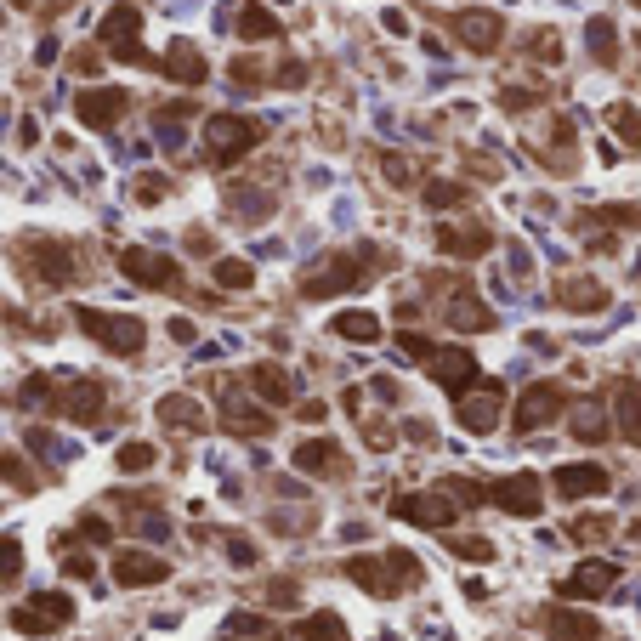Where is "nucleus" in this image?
Listing matches in <instances>:
<instances>
[{
    "label": "nucleus",
    "mask_w": 641,
    "mask_h": 641,
    "mask_svg": "<svg viewBox=\"0 0 641 641\" xmlns=\"http://www.w3.org/2000/svg\"><path fill=\"white\" fill-rule=\"evenodd\" d=\"M159 420H165V426H182V432H205V409L193 398H182V392L159 398Z\"/></svg>",
    "instance_id": "cd10ccee"
},
{
    "label": "nucleus",
    "mask_w": 641,
    "mask_h": 641,
    "mask_svg": "<svg viewBox=\"0 0 641 641\" xmlns=\"http://www.w3.org/2000/svg\"><path fill=\"white\" fill-rule=\"evenodd\" d=\"M125 108H131V97H125V91H114V86L80 91V97H74V120L86 125V131H114V125L125 120Z\"/></svg>",
    "instance_id": "0eeeda50"
},
{
    "label": "nucleus",
    "mask_w": 641,
    "mask_h": 641,
    "mask_svg": "<svg viewBox=\"0 0 641 641\" xmlns=\"http://www.w3.org/2000/svg\"><path fill=\"white\" fill-rule=\"evenodd\" d=\"M545 630H551V641H596L602 636L590 613H568V607H551V613H545Z\"/></svg>",
    "instance_id": "b1692460"
},
{
    "label": "nucleus",
    "mask_w": 641,
    "mask_h": 641,
    "mask_svg": "<svg viewBox=\"0 0 641 641\" xmlns=\"http://www.w3.org/2000/svg\"><path fill=\"white\" fill-rule=\"evenodd\" d=\"M97 57H103V46H80V52H74V63H69V69H74V74H97V69H103Z\"/></svg>",
    "instance_id": "8fccbe9b"
},
{
    "label": "nucleus",
    "mask_w": 641,
    "mask_h": 641,
    "mask_svg": "<svg viewBox=\"0 0 641 641\" xmlns=\"http://www.w3.org/2000/svg\"><path fill=\"white\" fill-rule=\"evenodd\" d=\"M607 125H613V131L630 142V148H641V114H636L630 103H613V108H607Z\"/></svg>",
    "instance_id": "c9c22d12"
},
{
    "label": "nucleus",
    "mask_w": 641,
    "mask_h": 641,
    "mask_svg": "<svg viewBox=\"0 0 641 641\" xmlns=\"http://www.w3.org/2000/svg\"><path fill=\"white\" fill-rule=\"evenodd\" d=\"M573 437H579V443H602V437H607L602 403H579V409H573Z\"/></svg>",
    "instance_id": "473e14b6"
},
{
    "label": "nucleus",
    "mask_w": 641,
    "mask_h": 641,
    "mask_svg": "<svg viewBox=\"0 0 641 641\" xmlns=\"http://www.w3.org/2000/svg\"><path fill=\"white\" fill-rule=\"evenodd\" d=\"M114 579H120L125 590H137V585H159V579H171V562L154 551H125L120 562H114Z\"/></svg>",
    "instance_id": "6ab92c4d"
},
{
    "label": "nucleus",
    "mask_w": 641,
    "mask_h": 641,
    "mask_svg": "<svg viewBox=\"0 0 641 641\" xmlns=\"http://www.w3.org/2000/svg\"><path fill=\"white\" fill-rule=\"evenodd\" d=\"M0 477H6V483L18 488V494H35V488H40L35 466H29L23 454H0Z\"/></svg>",
    "instance_id": "f704fd0d"
},
{
    "label": "nucleus",
    "mask_w": 641,
    "mask_h": 641,
    "mask_svg": "<svg viewBox=\"0 0 641 641\" xmlns=\"http://www.w3.org/2000/svg\"><path fill=\"white\" fill-rule=\"evenodd\" d=\"M556 301H562V307H573V312H602L607 307V290L596 284V278H568V284L556 290Z\"/></svg>",
    "instance_id": "bb28decb"
},
{
    "label": "nucleus",
    "mask_w": 641,
    "mask_h": 641,
    "mask_svg": "<svg viewBox=\"0 0 641 641\" xmlns=\"http://www.w3.org/2000/svg\"><path fill=\"white\" fill-rule=\"evenodd\" d=\"M449 324H454V330H488V324H494V312L471 295V284H460V295L449 301Z\"/></svg>",
    "instance_id": "a878e982"
},
{
    "label": "nucleus",
    "mask_w": 641,
    "mask_h": 641,
    "mask_svg": "<svg viewBox=\"0 0 641 641\" xmlns=\"http://www.w3.org/2000/svg\"><path fill=\"white\" fill-rule=\"evenodd\" d=\"M227 432H239V437H261L267 432V426H273V420L261 415V409H250V403H239V409H233V403H227Z\"/></svg>",
    "instance_id": "72a5a7b5"
},
{
    "label": "nucleus",
    "mask_w": 641,
    "mask_h": 641,
    "mask_svg": "<svg viewBox=\"0 0 641 641\" xmlns=\"http://www.w3.org/2000/svg\"><path fill=\"white\" fill-rule=\"evenodd\" d=\"M97 40H103V52L114 57V63H137V69H142V63H154V57L142 52V6H131V0L108 6Z\"/></svg>",
    "instance_id": "f03ea898"
},
{
    "label": "nucleus",
    "mask_w": 641,
    "mask_h": 641,
    "mask_svg": "<svg viewBox=\"0 0 641 641\" xmlns=\"http://www.w3.org/2000/svg\"><path fill=\"white\" fill-rule=\"evenodd\" d=\"M539 494H545V488H539L534 471H511L505 483L488 488V500L500 505V511H511V517H539Z\"/></svg>",
    "instance_id": "f8f14e48"
},
{
    "label": "nucleus",
    "mask_w": 641,
    "mask_h": 641,
    "mask_svg": "<svg viewBox=\"0 0 641 641\" xmlns=\"http://www.w3.org/2000/svg\"><path fill=\"white\" fill-rule=\"evenodd\" d=\"M619 585V568L613 562H579V568L562 579V596H579V602H596L607 590Z\"/></svg>",
    "instance_id": "f3484780"
},
{
    "label": "nucleus",
    "mask_w": 641,
    "mask_h": 641,
    "mask_svg": "<svg viewBox=\"0 0 641 641\" xmlns=\"http://www.w3.org/2000/svg\"><path fill=\"white\" fill-rule=\"evenodd\" d=\"M23 573V545L12 534H0V579H18Z\"/></svg>",
    "instance_id": "79ce46f5"
},
{
    "label": "nucleus",
    "mask_w": 641,
    "mask_h": 641,
    "mask_svg": "<svg viewBox=\"0 0 641 641\" xmlns=\"http://www.w3.org/2000/svg\"><path fill=\"white\" fill-rule=\"evenodd\" d=\"M562 403H568V398H562V386L534 381V386H528V392L517 398V415H511V426H517V432H539L545 420L562 415Z\"/></svg>",
    "instance_id": "9d476101"
},
{
    "label": "nucleus",
    "mask_w": 641,
    "mask_h": 641,
    "mask_svg": "<svg viewBox=\"0 0 641 641\" xmlns=\"http://www.w3.org/2000/svg\"><path fill=\"white\" fill-rule=\"evenodd\" d=\"M426 205H432V210H454V205H466V188H460V182H443V176H437V182H426Z\"/></svg>",
    "instance_id": "4c0bfd02"
},
{
    "label": "nucleus",
    "mask_w": 641,
    "mask_h": 641,
    "mask_svg": "<svg viewBox=\"0 0 641 641\" xmlns=\"http://www.w3.org/2000/svg\"><path fill=\"white\" fill-rule=\"evenodd\" d=\"M381 23H386V35H409V18H403V12H381Z\"/></svg>",
    "instance_id": "6e6d98bb"
},
{
    "label": "nucleus",
    "mask_w": 641,
    "mask_h": 641,
    "mask_svg": "<svg viewBox=\"0 0 641 641\" xmlns=\"http://www.w3.org/2000/svg\"><path fill=\"white\" fill-rule=\"evenodd\" d=\"M165 74H171L176 86H205V80H210V63H205L199 52H193L188 40H176L171 57H165Z\"/></svg>",
    "instance_id": "5701e85b"
},
{
    "label": "nucleus",
    "mask_w": 641,
    "mask_h": 641,
    "mask_svg": "<svg viewBox=\"0 0 641 641\" xmlns=\"http://www.w3.org/2000/svg\"><path fill=\"white\" fill-rule=\"evenodd\" d=\"M74 318H80V330H86L91 341H97V347L120 352V358L142 352V341H148V330H142V318H131V312H97V307H80Z\"/></svg>",
    "instance_id": "7ed1b4c3"
},
{
    "label": "nucleus",
    "mask_w": 641,
    "mask_h": 641,
    "mask_svg": "<svg viewBox=\"0 0 641 641\" xmlns=\"http://www.w3.org/2000/svg\"><path fill=\"white\" fill-rule=\"evenodd\" d=\"M261 80H267V69H261V57H239V63H233V86L256 91Z\"/></svg>",
    "instance_id": "37998d69"
},
{
    "label": "nucleus",
    "mask_w": 641,
    "mask_h": 641,
    "mask_svg": "<svg viewBox=\"0 0 641 641\" xmlns=\"http://www.w3.org/2000/svg\"><path fill=\"white\" fill-rule=\"evenodd\" d=\"M636 6H641V0H636Z\"/></svg>",
    "instance_id": "4d7b16f0"
},
{
    "label": "nucleus",
    "mask_w": 641,
    "mask_h": 641,
    "mask_svg": "<svg viewBox=\"0 0 641 641\" xmlns=\"http://www.w3.org/2000/svg\"><path fill=\"white\" fill-rule=\"evenodd\" d=\"M227 636H250V641H278V630L267 619H256V613H233V624H227Z\"/></svg>",
    "instance_id": "58836bf2"
},
{
    "label": "nucleus",
    "mask_w": 641,
    "mask_h": 641,
    "mask_svg": "<svg viewBox=\"0 0 641 641\" xmlns=\"http://www.w3.org/2000/svg\"><path fill=\"white\" fill-rule=\"evenodd\" d=\"M12 624H18L23 636H46V630H63V624H74V602L63 596V590H35L29 602L12 613Z\"/></svg>",
    "instance_id": "423d86ee"
},
{
    "label": "nucleus",
    "mask_w": 641,
    "mask_h": 641,
    "mask_svg": "<svg viewBox=\"0 0 641 641\" xmlns=\"http://www.w3.org/2000/svg\"><path fill=\"white\" fill-rule=\"evenodd\" d=\"M381 171H386V182H398V188H409V159L386 154V159H381Z\"/></svg>",
    "instance_id": "3c124183"
},
{
    "label": "nucleus",
    "mask_w": 641,
    "mask_h": 641,
    "mask_svg": "<svg viewBox=\"0 0 641 641\" xmlns=\"http://www.w3.org/2000/svg\"><path fill=\"white\" fill-rule=\"evenodd\" d=\"M613 415H619V437L641 449V386L636 381L613 386Z\"/></svg>",
    "instance_id": "4be33fe9"
},
{
    "label": "nucleus",
    "mask_w": 641,
    "mask_h": 641,
    "mask_svg": "<svg viewBox=\"0 0 641 641\" xmlns=\"http://www.w3.org/2000/svg\"><path fill=\"white\" fill-rule=\"evenodd\" d=\"M454 35H460V46L466 52H494L505 35V18L500 12H483V6H471V12H460L454 18Z\"/></svg>",
    "instance_id": "ddd939ff"
},
{
    "label": "nucleus",
    "mask_w": 641,
    "mask_h": 641,
    "mask_svg": "<svg viewBox=\"0 0 641 641\" xmlns=\"http://www.w3.org/2000/svg\"><path fill=\"white\" fill-rule=\"evenodd\" d=\"M80 534H86V539H97V545H108V539H114V528H108L103 517H86V522H80Z\"/></svg>",
    "instance_id": "864d4df0"
},
{
    "label": "nucleus",
    "mask_w": 641,
    "mask_h": 641,
    "mask_svg": "<svg viewBox=\"0 0 641 641\" xmlns=\"http://www.w3.org/2000/svg\"><path fill=\"white\" fill-rule=\"evenodd\" d=\"M120 267H125V278H131V284H142V290H176V284H182L176 261L159 256V250H125Z\"/></svg>",
    "instance_id": "1a4fd4ad"
},
{
    "label": "nucleus",
    "mask_w": 641,
    "mask_h": 641,
    "mask_svg": "<svg viewBox=\"0 0 641 641\" xmlns=\"http://www.w3.org/2000/svg\"><path fill=\"white\" fill-rule=\"evenodd\" d=\"M500 403H505L500 386L477 381V392H460V398H454V415H460L466 432H494V426H500Z\"/></svg>",
    "instance_id": "6e6552de"
},
{
    "label": "nucleus",
    "mask_w": 641,
    "mask_h": 641,
    "mask_svg": "<svg viewBox=\"0 0 641 641\" xmlns=\"http://www.w3.org/2000/svg\"><path fill=\"white\" fill-rule=\"evenodd\" d=\"M295 641H347V624L335 613H312V619L295 624Z\"/></svg>",
    "instance_id": "2f4dec72"
},
{
    "label": "nucleus",
    "mask_w": 641,
    "mask_h": 641,
    "mask_svg": "<svg viewBox=\"0 0 641 641\" xmlns=\"http://www.w3.org/2000/svg\"><path fill=\"white\" fill-rule=\"evenodd\" d=\"M551 483H556V494H562V500H590V494H607V483H613V477H607L596 460H579V466H562Z\"/></svg>",
    "instance_id": "dca6fc26"
},
{
    "label": "nucleus",
    "mask_w": 641,
    "mask_h": 641,
    "mask_svg": "<svg viewBox=\"0 0 641 641\" xmlns=\"http://www.w3.org/2000/svg\"><path fill=\"white\" fill-rule=\"evenodd\" d=\"M330 330L341 335V341H381V318H375V312H341Z\"/></svg>",
    "instance_id": "7c9ffc66"
},
{
    "label": "nucleus",
    "mask_w": 641,
    "mask_h": 641,
    "mask_svg": "<svg viewBox=\"0 0 641 641\" xmlns=\"http://www.w3.org/2000/svg\"><path fill=\"white\" fill-rule=\"evenodd\" d=\"M392 517L420 522V528H449V522H454V500H449V494H403V500H392Z\"/></svg>",
    "instance_id": "4468645a"
},
{
    "label": "nucleus",
    "mask_w": 641,
    "mask_h": 641,
    "mask_svg": "<svg viewBox=\"0 0 641 641\" xmlns=\"http://www.w3.org/2000/svg\"><path fill=\"white\" fill-rule=\"evenodd\" d=\"M528 52H534L539 63H562V40H556V29H534V40H528Z\"/></svg>",
    "instance_id": "a19ab883"
},
{
    "label": "nucleus",
    "mask_w": 641,
    "mask_h": 641,
    "mask_svg": "<svg viewBox=\"0 0 641 641\" xmlns=\"http://www.w3.org/2000/svg\"><path fill=\"white\" fill-rule=\"evenodd\" d=\"M165 193H171V182H165V176H137V199H142V205H159Z\"/></svg>",
    "instance_id": "a18cd8bd"
},
{
    "label": "nucleus",
    "mask_w": 641,
    "mask_h": 641,
    "mask_svg": "<svg viewBox=\"0 0 641 641\" xmlns=\"http://www.w3.org/2000/svg\"><path fill=\"white\" fill-rule=\"evenodd\" d=\"M347 579L352 585L375 590V596H398L420 579V562L409 551H386V556H347Z\"/></svg>",
    "instance_id": "f257e3e1"
},
{
    "label": "nucleus",
    "mask_w": 641,
    "mask_h": 641,
    "mask_svg": "<svg viewBox=\"0 0 641 641\" xmlns=\"http://www.w3.org/2000/svg\"><path fill=\"white\" fill-rule=\"evenodd\" d=\"M52 409L57 415H69V420H80V426H97V415H103V386L74 381L69 392H52Z\"/></svg>",
    "instance_id": "a211bd4d"
},
{
    "label": "nucleus",
    "mask_w": 641,
    "mask_h": 641,
    "mask_svg": "<svg viewBox=\"0 0 641 641\" xmlns=\"http://www.w3.org/2000/svg\"><path fill=\"white\" fill-rule=\"evenodd\" d=\"M500 103H505V114H528V108H539V91L511 86V91H500Z\"/></svg>",
    "instance_id": "c03bdc74"
},
{
    "label": "nucleus",
    "mask_w": 641,
    "mask_h": 641,
    "mask_svg": "<svg viewBox=\"0 0 641 641\" xmlns=\"http://www.w3.org/2000/svg\"><path fill=\"white\" fill-rule=\"evenodd\" d=\"M426 369H432V381H437V386H449L454 398L477 386V358H471V352H460V347H432Z\"/></svg>",
    "instance_id": "9b49d317"
},
{
    "label": "nucleus",
    "mask_w": 641,
    "mask_h": 641,
    "mask_svg": "<svg viewBox=\"0 0 641 641\" xmlns=\"http://www.w3.org/2000/svg\"><path fill=\"white\" fill-rule=\"evenodd\" d=\"M29 267H35L40 284H52V290H63L74 278V256H69V244H52V239H35L29 244Z\"/></svg>",
    "instance_id": "2eb2a0df"
},
{
    "label": "nucleus",
    "mask_w": 641,
    "mask_h": 641,
    "mask_svg": "<svg viewBox=\"0 0 641 641\" xmlns=\"http://www.w3.org/2000/svg\"><path fill=\"white\" fill-rule=\"evenodd\" d=\"M63 573H69V579H91V573H97V562H91V556H69V562H63Z\"/></svg>",
    "instance_id": "5fc2aeb1"
},
{
    "label": "nucleus",
    "mask_w": 641,
    "mask_h": 641,
    "mask_svg": "<svg viewBox=\"0 0 641 641\" xmlns=\"http://www.w3.org/2000/svg\"><path fill=\"white\" fill-rule=\"evenodd\" d=\"M295 466L307 471V477H347V454L335 449L330 437H307L295 449Z\"/></svg>",
    "instance_id": "aec40b11"
},
{
    "label": "nucleus",
    "mask_w": 641,
    "mask_h": 641,
    "mask_svg": "<svg viewBox=\"0 0 641 641\" xmlns=\"http://www.w3.org/2000/svg\"><path fill=\"white\" fill-rule=\"evenodd\" d=\"M364 278V256H352V250H335V256H324L318 267H312L307 278H301V295H312V301H324V295H341L352 290Z\"/></svg>",
    "instance_id": "20e7f679"
},
{
    "label": "nucleus",
    "mask_w": 641,
    "mask_h": 641,
    "mask_svg": "<svg viewBox=\"0 0 641 641\" xmlns=\"http://www.w3.org/2000/svg\"><path fill=\"white\" fill-rule=\"evenodd\" d=\"M488 244H494V233L488 227H437V250L443 256H466V261H477V256H488Z\"/></svg>",
    "instance_id": "412c9836"
},
{
    "label": "nucleus",
    "mask_w": 641,
    "mask_h": 641,
    "mask_svg": "<svg viewBox=\"0 0 641 641\" xmlns=\"http://www.w3.org/2000/svg\"><path fill=\"white\" fill-rule=\"evenodd\" d=\"M607 534H613V522L607 517H579L573 522V539H607Z\"/></svg>",
    "instance_id": "de8ad7c7"
},
{
    "label": "nucleus",
    "mask_w": 641,
    "mask_h": 641,
    "mask_svg": "<svg viewBox=\"0 0 641 641\" xmlns=\"http://www.w3.org/2000/svg\"><path fill=\"white\" fill-rule=\"evenodd\" d=\"M227 556H233V568H250V562H256V545H250V539H227Z\"/></svg>",
    "instance_id": "603ef678"
},
{
    "label": "nucleus",
    "mask_w": 641,
    "mask_h": 641,
    "mask_svg": "<svg viewBox=\"0 0 641 641\" xmlns=\"http://www.w3.org/2000/svg\"><path fill=\"white\" fill-rule=\"evenodd\" d=\"M154 460H159L154 443H125V449H120V471H148Z\"/></svg>",
    "instance_id": "ea45409f"
},
{
    "label": "nucleus",
    "mask_w": 641,
    "mask_h": 641,
    "mask_svg": "<svg viewBox=\"0 0 641 641\" xmlns=\"http://www.w3.org/2000/svg\"><path fill=\"white\" fill-rule=\"evenodd\" d=\"M273 80H278L284 91H301V86H307V63H284V69H278Z\"/></svg>",
    "instance_id": "09e8293b"
},
{
    "label": "nucleus",
    "mask_w": 641,
    "mask_h": 641,
    "mask_svg": "<svg viewBox=\"0 0 641 641\" xmlns=\"http://www.w3.org/2000/svg\"><path fill=\"white\" fill-rule=\"evenodd\" d=\"M205 142H210V154L216 159H244L261 142V120H244V114H210Z\"/></svg>",
    "instance_id": "39448f33"
},
{
    "label": "nucleus",
    "mask_w": 641,
    "mask_h": 641,
    "mask_svg": "<svg viewBox=\"0 0 641 641\" xmlns=\"http://www.w3.org/2000/svg\"><path fill=\"white\" fill-rule=\"evenodd\" d=\"M454 556H466V562H494V545H488V539H454Z\"/></svg>",
    "instance_id": "49530a36"
},
{
    "label": "nucleus",
    "mask_w": 641,
    "mask_h": 641,
    "mask_svg": "<svg viewBox=\"0 0 641 641\" xmlns=\"http://www.w3.org/2000/svg\"><path fill=\"white\" fill-rule=\"evenodd\" d=\"M250 386H256V398H261V403H278V409L295 398L290 375H284L278 364H256V369H250Z\"/></svg>",
    "instance_id": "393cba45"
},
{
    "label": "nucleus",
    "mask_w": 641,
    "mask_h": 641,
    "mask_svg": "<svg viewBox=\"0 0 641 641\" xmlns=\"http://www.w3.org/2000/svg\"><path fill=\"white\" fill-rule=\"evenodd\" d=\"M216 284H222V290H250V284H256V267H250V261H216Z\"/></svg>",
    "instance_id": "e433bc0d"
},
{
    "label": "nucleus",
    "mask_w": 641,
    "mask_h": 641,
    "mask_svg": "<svg viewBox=\"0 0 641 641\" xmlns=\"http://www.w3.org/2000/svg\"><path fill=\"white\" fill-rule=\"evenodd\" d=\"M233 29H239V40H273L278 35V18L267 12V6H256V0H250L239 18H233Z\"/></svg>",
    "instance_id": "c756f323"
},
{
    "label": "nucleus",
    "mask_w": 641,
    "mask_h": 641,
    "mask_svg": "<svg viewBox=\"0 0 641 641\" xmlns=\"http://www.w3.org/2000/svg\"><path fill=\"white\" fill-rule=\"evenodd\" d=\"M585 46H590V57L602 63V69H613L619 63V29L607 18H590V29H585Z\"/></svg>",
    "instance_id": "c85d7f7f"
}]
</instances>
